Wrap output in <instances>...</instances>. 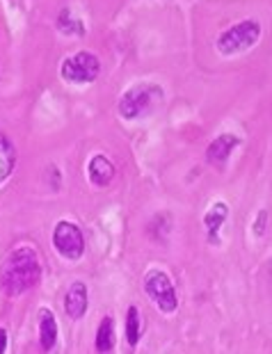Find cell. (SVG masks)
Instances as JSON below:
<instances>
[{
	"instance_id": "6da1fadb",
	"label": "cell",
	"mask_w": 272,
	"mask_h": 354,
	"mask_svg": "<svg viewBox=\"0 0 272 354\" xmlns=\"http://www.w3.org/2000/svg\"><path fill=\"white\" fill-rule=\"evenodd\" d=\"M42 279V263L33 247H19L0 266V288L5 295L19 297L35 288Z\"/></svg>"
},
{
	"instance_id": "7a4b0ae2",
	"label": "cell",
	"mask_w": 272,
	"mask_h": 354,
	"mask_svg": "<svg viewBox=\"0 0 272 354\" xmlns=\"http://www.w3.org/2000/svg\"><path fill=\"white\" fill-rule=\"evenodd\" d=\"M163 101V89L158 85H138L122 96L119 101V115L124 119H140L149 115L158 103Z\"/></svg>"
},
{
	"instance_id": "3957f363",
	"label": "cell",
	"mask_w": 272,
	"mask_h": 354,
	"mask_svg": "<svg viewBox=\"0 0 272 354\" xmlns=\"http://www.w3.org/2000/svg\"><path fill=\"white\" fill-rule=\"evenodd\" d=\"M261 39V26L256 21H240V24L231 26L222 37L217 39V48L222 55H238L254 46Z\"/></svg>"
},
{
	"instance_id": "277c9868",
	"label": "cell",
	"mask_w": 272,
	"mask_h": 354,
	"mask_svg": "<svg viewBox=\"0 0 272 354\" xmlns=\"http://www.w3.org/2000/svg\"><path fill=\"white\" fill-rule=\"evenodd\" d=\"M60 73L66 82L73 85H85V82H94L101 73V62L94 53L80 50L75 55H69L60 66Z\"/></svg>"
},
{
	"instance_id": "5b68a950",
	"label": "cell",
	"mask_w": 272,
	"mask_h": 354,
	"mask_svg": "<svg viewBox=\"0 0 272 354\" xmlns=\"http://www.w3.org/2000/svg\"><path fill=\"white\" fill-rule=\"evenodd\" d=\"M145 292L149 295L151 302L156 304L158 311L174 313L179 308V297H176V290H174V283L163 270H151V272H147Z\"/></svg>"
},
{
	"instance_id": "8992f818",
	"label": "cell",
	"mask_w": 272,
	"mask_h": 354,
	"mask_svg": "<svg viewBox=\"0 0 272 354\" xmlns=\"http://www.w3.org/2000/svg\"><path fill=\"white\" fill-rule=\"evenodd\" d=\"M53 245L66 261H80V256L85 254V238H82L80 227L66 220L57 222L55 231H53Z\"/></svg>"
},
{
	"instance_id": "52a82bcc",
	"label": "cell",
	"mask_w": 272,
	"mask_h": 354,
	"mask_svg": "<svg viewBox=\"0 0 272 354\" xmlns=\"http://www.w3.org/2000/svg\"><path fill=\"white\" fill-rule=\"evenodd\" d=\"M240 145V138H236L233 133H222L210 142L208 149H206V160L215 167H222L226 162V158L231 156V151Z\"/></svg>"
},
{
	"instance_id": "ba28073f",
	"label": "cell",
	"mask_w": 272,
	"mask_h": 354,
	"mask_svg": "<svg viewBox=\"0 0 272 354\" xmlns=\"http://www.w3.org/2000/svg\"><path fill=\"white\" fill-rule=\"evenodd\" d=\"M64 311H66V315H69V318H73V320H80L82 315L87 313V286L82 283V281L71 283V288L66 290Z\"/></svg>"
},
{
	"instance_id": "9c48e42d",
	"label": "cell",
	"mask_w": 272,
	"mask_h": 354,
	"mask_svg": "<svg viewBox=\"0 0 272 354\" xmlns=\"http://www.w3.org/2000/svg\"><path fill=\"white\" fill-rule=\"evenodd\" d=\"M87 174L89 180L96 185V187H108L115 178V165H112L105 156H94L92 160L87 165Z\"/></svg>"
},
{
	"instance_id": "30bf717a",
	"label": "cell",
	"mask_w": 272,
	"mask_h": 354,
	"mask_svg": "<svg viewBox=\"0 0 272 354\" xmlns=\"http://www.w3.org/2000/svg\"><path fill=\"white\" fill-rule=\"evenodd\" d=\"M226 215H229V208H226L224 201H215L213 206L206 210V215H203V227L208 231L210 243H215V236L220 233L222 224L226 222Z\"/></svg>"
},
{
	"instance_id": "8fae6325",
	"label": "cell",
	"mask_w": 272,
	"mask_h": 354,
	"mask_svg": "<svg viewBox=\"0 0 272 354\" xmlns=\"http://www.w3.org/2000/svg\"><path fill=\"white\" fill-rule=\"evenodd\" d=\"M39 341L44 350H53V345L57 343V322L51 308H42L39 311Z\"/></svg>"
},
{
	"instance_id": "7c38bea8",
	"label": "cell",
	"mask_w": 272,
	"mask_h": 354,
	"mask_svg": "<svg viewBox=\"0 0 272 354\" xmlns=\"http://www.w3.org/2000/svg\"><path fill=\"white\" fill-rule=\"evenodd\" d=\"M14 165H17V147L12 145V140L5 133H0V183L10 178Z\"/></svg>"
},
{
	"instance_id": "4fadbf2b",
	"label": "cell",
	"mask_w": 272,
	"mask_h": 354,
	"mask_svg": "<svg viewBox=\"0 0 272 354\" xmlns=\"http://www.w3.org/2000/svg\"><path fill=\"white\" fill-rule=\"evenodd\" d=\"M112 348H115V320L110 315H105L99 329H96V352L108 354Z\"/></svg>"
},
{
	"instance_id": "5bb4252c",
	"label": "cell",
	"mask_w": 272,
	"mask_h": 354,
	"mask_svg": "<svg viewBox=\"0 0 272 354\" xmlns=\"http://www.w3.org/2000/svg\"><path fill=\"white\" fill-rule=\"evenodd\" d=\"M126 341L128 345H138L140 343V311L135 306L128 308L126 313Z\"/></svg>"
},
{
	"instance_id": "9a60e30c",
	"label": "cell",
	"mask_w": 272,
	"mask_h": 354,
	"mask_svg": "<svg viewBox=\"0 0 272 354\" xmlns=\"http://www.w3.org/2000/svg\"><path fill=\"white\" fill-rule=\"evenodd\" d=\"M57 26H60V30H62L64 35H85V28H82L80 21H75V19L71 17V12H69V10H64L62 14H60Z\"/></svg>"
},
{
	"instance_id": "2e32d148",
	"label": "cell",
	"mask_w": 272,
	"mask_h": 354,
	"mask_svg": "<svg viewBox=\"0 0 272 354\" xmlns=\"http://www.w3.org/2000/svg\"><path fill=\"white\" fill-rule=\"evenodd\" d=\"M266 227H268V210H261V213L256 215V222H254V227H252L254 236H256V238H263V236H266Z\"/></svg>"
},
{
	"instance_id": "e0dca14e",
	"label": "cell",
	"mask_w": 272,
	"mask_h": 354,
	"mask_svg": "<svg viewBox=\"0 0 272 354\" xmlns=\"http://www.w3.org/2000/svg\"><path fill=\"white\" fill-rule=\"evenodd\" d=\"M7 350V331L0 327V354H5Z\"/></svg>"
}]
</instances>
